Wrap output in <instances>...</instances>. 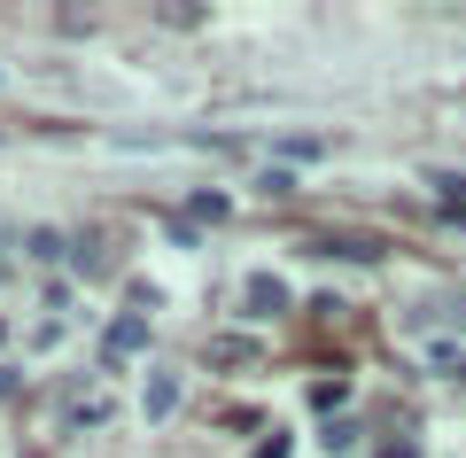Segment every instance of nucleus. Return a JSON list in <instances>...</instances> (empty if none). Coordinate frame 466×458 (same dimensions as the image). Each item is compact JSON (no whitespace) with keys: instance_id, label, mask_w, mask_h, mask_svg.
<instances>
[{"instance_id":"obj_1","label":"nucleus","mask_w":466,"mask_h":458,"mask_svg":"<svg viewBox=\"0 0 466 458\" xmlns=\"http://www.w3.org/2000/svg\"><path fill=\"white\" fill-rule=\"evenodd\" d=\"M140 342H148V319H140V311H125V319L109 327V358H133Z\"/></svg>"},{"instance_id":"obj_5","label":"nucleus","mask_w":466,"mask_h":458,"mask_svg":"<svg viewBox=\"0 0 466 458\" xmlns=\"http://www.w3.org/2000/svg\"><path fill=\"white\" fill-rule=\"evenodd\" d=\"M373 458H420V451H412V443H381V451H373Z\"/></svg>"},{"instance_id":"obj_4","label":"nucleus","mask_w":466,"mask_h":458,"mask_svg":"<svg viewBox=\"0 0 466 458\" xmlns=\"http://www.w3.org/2000/svg\"><path fill=\"white\" fill-rule=\"evenodd\" d=\"M210 358H218V365H249V358H257V350H249V342H241V334H218V342H210Z\"/></svg>"},{"instance_id":"obj_6","label":"nucleus","mask_w":466,"mask_h":458,"mask_svg":"<svg viewBox=\"0 0 466 458\" xmlns=\"http://www.w3.org/2000/svg\"><path fill=\"white\" fill-rule=\"evenodd\" d=\"M0 342H8V327H0Z\"/></svg>"},{"instance_id":"obj_2","label":"nucleus","mask_w":466,"mask_h":458,"mask_svg":"<svg viewBox=\"0 0 466 458\" xmlns=\"http://www.w3.org/2000/svg\"><path fill=\"white\" fill-rule=\"evenodd\" d=\"M171 404H179V373H156L148 396H140V412H148V420H171Z\"/></svg>"},{"instance_id":"obj_3","label":"nucleus","mask_w":466,"mask_h":458,"mask_svg":"<svg viewBox=\"0 0 466 458\" xmlns=\"http://www.w3.org/2000/svg\"><path fill=\"white\" fill-rule=\"evenodd\" d=\"M280 303H288V288H280L272 272H257V280H249V311H257V319H272Z\"/></svg>"}]
</instances>
